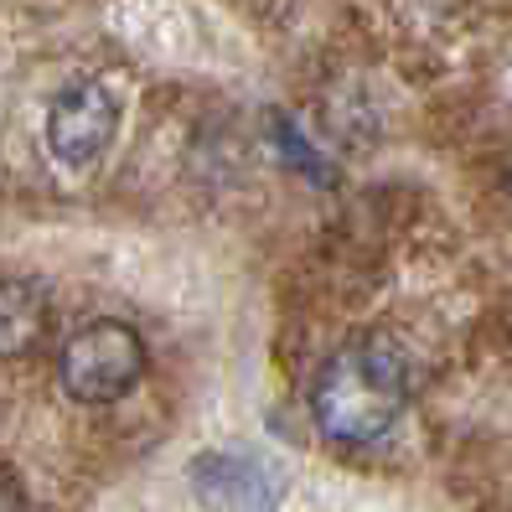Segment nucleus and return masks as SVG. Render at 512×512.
Instances as JSON below:
<instances>
[{
  "instance_id": "1",
  "label": "nucleus",
  "mask_w": 512,
  "mask_h": 512,
  "mask_svg": "<svg viewBox=\"0 0 512 512\" xmlns=\"http://www.w3.org/2000/svg\"><path fill=\"white\" fill-rule=\"evenodd\" d=\"M409 399V368L388 342L342 347L311 388V414L326 440L373 445L394 430Z\"/></svg>"
},
{
  "instance_id": "2",
  "label": "nucleus",
  "mask_w": 512,
  "mask_h": 512,
  "mask_svg": "<svg viewBox=\"0 0 512 512\" xmlns=\"http://www.w3.org/2000/svg\"><path fill=\"white\" fill-rule=\"evenodd\" d=\"M63 388L83 404H109L119 394H130L145 373V342L135 337V326L125 321H94L63 347Z\"/></svg>"
},
{
  "instance_id": "3",
  "label": "nucleus",
  "mask_w": 512,
  "mask_h": 512,
  "mask_svg": "<svg viewBox=\"0 0 512 512\" xmlns=\"http://www.w3.org/2000/svg\"><path fill=\"white\" fill-rule=\"evenodd\" d=\"M119 130V104L104 83H73L52 99L47 114V145L63 166H88L99 161Z\"/></svg>"
},
{
  "instance_id": "4",
  "label": "nucleus",
  "mask_w": 512,
  "mask_h": 512,
  "mask_svg": "<svg viewBox=\"0 0 512 512\" xmlns=\"http://www.w3.org/2000/svg\"><path fill=\"white\" fill-rule=\"evenodd\" d=\"M192 492L207 512H275L280 476L254 456H202L192 466Z\"/></svg>"
},
{
  "instance_id": "5",
  "label": "nucleus",
  "mask_w": 512,
  "mask_h": 512,
  "mask_svg": "<svg viewBox=\"0 0 512 512\" xmlns=\"http://www.w3.org/2000/svg\"><path fill=\"white\" fill-rule=\"evenodd\" d=\"M47 331V295L32 280H0V357H21Z\"/></svg>"
},
{
  "instance_id": "6",
  "label": "nucleus",
  "mask_w": 512,
  "mask_h": 512,
  "mask_svg": "<svg viewBox=\"0 0 512 512\" xmlns=\"http://www.w3.org/2000/svg\"><path fill=\"white\" fill-rule=\"evenodd\" d=\"M507 182H512V171H507Z\"/></svg>"
}]
</instances>
